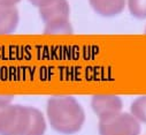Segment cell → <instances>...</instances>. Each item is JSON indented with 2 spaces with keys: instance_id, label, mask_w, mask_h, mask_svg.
<instances>
[{
  "instance_id": "6",
  "label": "cell",
  "mask_w": 146,
  "mask_h": 135,
  "mask_svg": "<svg viewBox=\"0 0 146 135\" xmlns=\"http://www.w3.org/2000/svg\"><path fill=\"white\" fill-rule=\"evenodd\" d=\"M92 9L104 17H113L123 12L127 0H89Z\"/></svg>"
},
{
  "instance_id": "12",
  "label": "cell",
  "mask_w": 146,
  "mask_h": 135,
  "mask_svg": "<svg viewBox=\"0 0 146 135\" xmlns=\"http://www.w3.org/2000/svg\"><path fill=\"white\" fill-rule=\"evenodd\" d=\"M12 102H13V96H6V95L0 96V106L9 105L12 104Z\"/></svg>"
},
{
  "instance_id": "1",
  "label": "cell",
  "mask_w": 146,
  "mask_h": 135,
  "mask_svg": "<svg viewBox=\"0 0 146 135\" xmlns=\"http://www.w3.org/2000/svg\"><path fill=\"white\" fill-rule=\"evenodd\" d=\"M46 114L51 127L63 135L80 132L85 122V112L72 96H53L48 99Z\"/></svg>"
},
{
  "instance_id": "2",
  "label": "cell",
  "mask_w": 146,
  "mask_h": 135,
  "mask_svg": "<svg viewBox=\"0 0 146 135\" xmlns=\"http://www.w3.org/2000/svg\"><path fill=\"white\" fill-rule=\"evenodd\" d=\"M39 15L45 24V35H70V6L68 0H52L46 6L39 8Z\"/></svg>"
},
{
  "instance_id": "9",
  "label": "cell",
  "mask_w": 146,
  "mask_h": 135,
  "mask_svg": "<svg viewBox=\"0 0 146 135\" xmlns=\"http://www.w3.org/2000/svg\"><path fill=\"white\" fill-rule=\"evenodd\" d=\"M130 113L143 124H146V96H141L136 98L131 106H130Z\"/></svg>"
},
{
  "instance_id": "5",
  "label": "cell",
  "mask_w": 146,
  "mask_h": 135,
  "mask_svg": "<svg viewBox=\"0 0 146 135\" xmlns=\"http://www.w3.org/2000/svg\"><path fill=\"white\" fill-rule=\"evenodd\" d=\"M91 108L99 121H104L120 114L123 102L116 95H96L91 98Z\"/></svg>"
},
{
  "instance_id": "7",
  "label": "cell",
  "mask_w": 146,
  "mask_h": 135,
  "mask_svg": "<svg viewBox=\"0 0 146 135\" xmlns=\"http://www.w3.org/2000/svg\"><path fill=\"white\" fill-rule=\"evenodd\" d=\"M20 21L19 11L16 7H8L0 5V35L13 33Z\"/></svg>"
},
{
  "instance_id": "14",
  "label": "cell",
  "mask_w": 146,
  "mask_h": 135,
  "mask_svg": "<svg viewBox=\"0 0 146 135\" xmlns=\"http://www.w3.org/2000/svg\"><path fill=\"white\" fill-rule=\"evenodd\" d=\"M145 33H146V27H145Z\"/></svg>"
},
{
  "instance_id": "8",
  "label": "cell",
  "mask_w": 146,
  "mask_h": 135,
  "mask_svg": "<svg viewBox=\"0 0 146 135\" xmlns=\"http://www.w3.org/2000/svg\"><path fill=\"white\" fill-rule=\"evenodd\" d=\"M46 132V120L44 114L36 108L30 106V125L25 135H44Z\"/></svg>"
},
{
  "instance_id": "4",
  "label": "cell",
  "mask_w": 146,
  "mask_h": 135,
  "mask_svg": "<svg viewBox=\"0 0 146 135\" xmlns=\"http://www.w3.org/2000/svg\"><path fill=\"white\" fill-rule=\"evenodd\" d=\"M140 122L131 114H120L104 121H99V135H139Z\"/></svg>"
},
{
  "instance_id": "10",
  "label": "cell",
  "mask_w": 146,
  "mask_h": 135,
  "mask_svg": "<svg viewBox=\"0 0 146 135\" xmlns=\"http://www.w3.org/2000/svg\"><path fill=\"white\" fill-rule=\"evenodd\" d=\"M127 6L130 14L138 19H146V0H127Z\"/></svg>"
},
{
  "instance_id": "11",
  "label": "cell",
  "mask_w": 146,
  "mask_h": 135,
  "mask_svg": "<svg viewBox=\"0 0 146 135\" xmlns=\"http://www.w3.org/2000/svg\"><path fill=\"white\" fill-rule=\"evenodd\" d=\"M29 1H30V4H31L32 6L37 7V8L39 9V8H42V7L46 6L48 3H51V1H52V0H29Z\"/></svg>"
},
{
  "instance_id": "3",
  "label": "cell",
  "mask_w": 146,
  "mask_h": 135,
  "mask_svg": "<svg viewBox=\"0 0 146 135\" xmlns=\"http://www.w3.org/2000/svg\"><path fill=\"white\" fill-rule=\"evenodd\" d=\"M30 125V106H0V135H25Z\"/></svg>"
},
{
  "instance_id": "13",
  "label": "cell",
  "mask_w": 146,
  "mask_h": 135,
  "mask_svg": "<svg viewBox=\"0 0 146 135\" xmlns=\"http://www.w3.org/2000/svg\"><path fill=\"white\" fill-rule=\"evenodd\" d=\"M21 0H0V5L8 6V7H16V5Z\"/></svg>"
}]
</instances>
